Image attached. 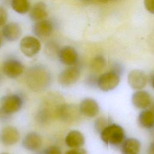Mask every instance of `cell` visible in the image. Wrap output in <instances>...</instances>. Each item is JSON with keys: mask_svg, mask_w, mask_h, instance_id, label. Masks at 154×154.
Listing matches in <instances>:
<instances>
[{"mask_svg": "<svg viewBox=\"0 0 154 154\" xmlns=\"http://www.w3.org/2000/svg\"><path fill=\"white\" fill-rule=\"evenodd\" d=\"M51 77L47 69L35 66L28 69L26 73V83L28 87L34 91L45 90L50 84Z\"/></svg>", "mask_w": 154, "mask_h": 154, "instance_id": "6da1fadb", "label": "cell"}, {"mask_svg": "<svg viewBox=\"0 0 154 154\" xmlns=\"http://www.w3.org/2000/svg\"><path fill=\"white\" fill-rule=\"evenodd\" d=\"M125 131L122 126L112 123L108 125L100 132V138L106 144L119 145L125 140Z\"/></svg>", "mask_w": 154, "mask_h": 154, "instance_id": "7a4b0ae2", "label": "cell"}, {"mask_svg": "<svg viewBox=\"0 0 154 154\" xmlns=\"http://www.w3.org/2000/svg\"><path fill=\"white\" fill-rule=\"evenodd\" d=\"M120 81V76L116 71H110L102 74L97 79L98 87L103 91L114 90L119 85Z\"/></svg>", "mask_w": 154, "mask_h": 154, "instance_id": "3957f363", "label": "cell"}, {"mask_svg": "<svg viewBox=\"0 0 154 154\" xmlns=\"http://www.w3.org/2000/svg\"><path fill=\"white\" fill-rule=\"evenodd\" d=\"M22 100L17 94L4 96L1 100V111L5 114H11L17 112L22 106Z\"/></svg>", "mask_w": 154, "mask_h": 154, "instance_id": "277c9868", "label": "cell"}, {"mask_svg": "<svg viewBox=\"0 0 154 154\" xmlns=\"http://www.w3.org/2000/svg\"><path fill=\"white\" fill-rule=\"evenodd\" d=\"M22 52L28 57H32L38 54L41 49L40 41L33 36H26L20 42Z\"/></svg>", "mask_w": 154, "mask_h": 154, "instance_id": "5b68a950", "label": "cell"}, {"mask_svg": "<svg viewBox=\"0 0 154 154\" xmlns=\"http://www.w3.org/2000/svg\"><path fill=\"white\" fill-rule=\"evenodd\" d=\"M128 82L132 89L142 90L146 87L147 82L146 74L141 70L133 69L128 73Z\"/></svg>", "mask_w": 154, "mask_h": 154, "instance_id": "8992f818", "label": "cell"}, {"mask_svg": "<svg viewBox=\"0 0 154 154\" xmlns=\"http://www.w3.org/2000/svg\"><path fill=\"white\" fill-rule=\"evenodd\" d=\"M80 70L76 66L69 67L63 70L58 77L59 83L64 87L74 84L79 78Z\"/></svg>", "mask_w": 154, "mask_h": 154, "instance_id": "52a82bcc", "label": "cell"}, {"mask_svg": "<svg viewBox=\"0 0 154 154\" xmlns=\"http://www.w3.org/2000/svg\"><path fill=\"white\" fill-rule=\"evenodd\" d=\"M2 71L4 74L8 78H15L20 76L23 71L22 64L17 60L10 58L3 64Z\"/></svg>", "mask_w": 154, "mask_h": 154, "instance_id": "ba28073f", "label": "cell"}, {"mask_svg": "<svg viewBox=\"0 0 154 154\" xmlns=\"http://www.w3.org/2000/svg\"><path fill=\"white\" fill-rule=\"evenodd\" d=\"M132 103L133 105L140 109H146L152 104V99L150 94L143 90H137L132 96Z\"/></svg>", "mask_w": 154, "mask_h": 154, "instance_id": "9c48e42d", "label": "cell"}, {"mask_svg": "<svg viewBox=\"0 0 154 154\" xmlns=\"http://www.w3.org/2000/svg\"><path fill=\"white\" fill-rule=\"evenodd\" d=\"M77 108L74 105L63 103L59 109L58 117L66 122H73L78 119L81 114L79 109Z\"/></svg>", "mask_w": 154, "mask_h": 154, "instance_id": "30bf717a", "label": "cell"}, {"mask_svg": "<svg viewBox=\"0 0 154 154\" xmlns=\"http://www.w3.org/2000/svg\"><path fill=\"white\" fill-rule=\"evenodd\" d=\"M79 109L81 114L88 117H94L99 112V106L97 102L91 98H86L82 100L79 105Z\"/></svg>", "mask_w": 154, "mask_h": 154, "instance_id": "8fae6325", "label": "cell"}, {"mask_svg": "<svg viewBox=\"0 0 154 154\" xmlns=\"http://www.w3.org/2000/svg\"><path fill=\"white\" fill-rule=\"evenodd\" d=\"M58 57L60 61L67 66H73L78 61V55L76 51L72 47L66 46L63 47L58 51Z\"/></svg>", "mask_w": 154, "mask_h": 154, "instance_id": "7c38bea8", "label": "cell"}, {"mask_svg": "<svg viewBox=\"0 0 154 154\" xmlns=\"http://www.w3.org/2000/svg\"><path fill=\"white\" fill-rule=\"evenodd\" d=\"M53 31L52 23L48 20H43L35 22L32 28L35 35L40 38L48 37Z\"/></svg>", "mask_w": 154, "mask_h": 154, "instance_id": "4fadbf2b", "label": "cell"}, {"mask_svg": "<svg viewBox=\"0 0 154 154\" xmlns=\"http://www.w3.org/2000/svg\"><path fill=\"white\" fill-rule=\"evenodd\" d=\"M22 34L20 26L16 23L11 22L5 24L2 30V35L4 38L9 42L17 40Z\"/></svg>", "mask_w": 154, "mask_h": 154, "instance_id": "5bb4252c", "label": "cell"}, {"mask_svg": "<svg viewBox=\"0 0 154 154\" xmlns=\"http://www.w3.org/2000/svg\"><path fill=\"white\" fill-rule=\"evenodd\" d=\"M19 132L14 127L7 126L1 131V140L5 145H13L19 141Z\"/></svg>", "mask_w": 154, "mask_h": 154, "instance_id": "9a60e30c", "label": "cell"}, {"mask_svg": "<svg viewBox=\"0 0 154 154\" xmlns=\"http://www.w3.org/2000/svg\"><path fill=\"white\" fill-rule=\"evenodd\" d=\"M42 144V140L40 136L34 132L28 133L22 141L23 147L31 151L37 150L41 147Z\"/></svg>", "mask_w": 154, "mask_h": 154, "instance_id": "2e32d148", "label": "cell"}, {"mask_svg": "<svg viewBox=\"0 0 154 154\" xmlns=\"http://www.w3.org/2000/svg\"><path fill=\"white\" fill-rule=\"evenodd\" d=\"M84 142V136L80 131L77 130L70 131L65 138V143L66 145L72 149L79 148L83 146Z\"/></svg>", "mask_w": 154, "mask_h": 154, "instance_id": "e0dca14e", "label": "cell"}, {"mask_svg": "<svg viewBox=\"0 0 154 154\" xmlns=\"http://www.w3.org/2000/svg\"><path fill=\"white\" fill-rule=\"evenodd\" d=\"M141 149L140 141L135 138H129L124 140L122 144V154H139Z\"/></svg>", "mask_w": 154, "mask_h": 154, "instance_id": "ac0fdd59", "label": "cell"}, {"mask_svg": "<svg viewBox=\"0 0 154 154\" xmlns=\"http://www.w3.org/2000/svg\"><path fill=\"white\" fill-rule=\"evenodd\" d=\"M47 16L46 5L43 2H38L35 4L29 13L30 18L35 22L45 20Z\"/></svg>", "mask_w": 154, "mask_h": 154, "instance_id": "d6986e66", "label": "cell"}, {"mask_svg": "<svg viewBox=\"0 0 154 154\" xmlns=\"http://www.w3.org/2000/svg\"><path fill=\"white\" fill-rule=\"evenodd\" d=\"M138 122L143 128H152L154 126V112L150 109H143L138 115Z\"/></svg>", "mask_w": 154, "mask_h": 154, "instance_id": "ffe728a7", "label": "cell"}, {"mask_svg": "<svg viewBox=\"0 0 154 154\" xmlns=\"http://www.w3.org/2000/svg\"><path fill=\"white\" fill-rule=\"evenodd\" d=\"M11 5L12 8L19 14L27 13L30 7L29 0H11Z\"/></svg>", "mask_w": 154, "mask_h": 154, "instance_id": "44dd1931", "label": "cell"}, {"mask_svg": "<svg viewBox=\"0 0 154 154\" xmlns=\"http://www.w3.org/2000/svg\"><path fill=\"white\" fill-rule=\"evenodd\" d=\"M106 61L104 57L102 55H97L91 61L90 67L93 72L99 73L104 69Z\"/></svg>", "mask_w": 154, "mask_h": 154, "instance_id": "7402d4cb", "label": "cell"}, {"mask_svg": "<svg viewBox=\"0 0 154 154\" xmlns=\"http://www.w3.org/2000/svg\"><path fill=\"white\" fill-rule=\"evenodd\" d=\"M106 119H105L104 117H100L99 119H98L96 121V123H95V126L96 129L99 131V132H101L106 126H107L108 125H106Z\"/></svg>", "mask_w": 154, "mask_h": 154, "instance_id": "603a6c76", "label": "cell"}, {"mask_svg": "<svg viewBox=\"0 0 154 154\" xmlns=\"http://www.w3.org/2000/svg\"><path fill=\"white\" fill-rule=\"evenodd\" d=\"M7 20V13L5 8L3 7L0 8V25L4 26Z\"/></svg>", "mask_w": 154, "mask_h": 154, "instance_id": "cb8c5ba5", "label": "cell"}, {"mask_svg": "<svg viewBox=\"0 0 154 154\" xmlns=\"http://www.w3.org/2000/svg\"><path fill=\"white\" fill-rule=\"evenodd\" d=\"M44 154H62V153L58 146H51L44 151Z\"/></svg>", "mask_w": 154, "mask_h": 154, "instance_id": "d4e9b609", "label": "cell"}, {"mask_svg": "<svg viewBox=\"0 0 154 154\" xmlns=\"http://www.w3.org/2000/svg\"><path fill=\"white\" fill-rule=\"evenodd\" d=\"M144 5L147 11L154 14V0H144Z\"/></svg>", "mask_w": 154, "mask_h": 154, "instance_id": "484cf974", "label": "cell"}, {"mask_svg": "<svg viewBox=\"0 0 154 154\" xmlns=\"http://www.w3.org/2000/svg\"><path fill=\"white\" fill-rule=\"evenodd\" d=\"M65 154H87L86 150L82 148H73L67 151Z\"/></svg>", "mask_w": 154, "mask_h": 154, "instance_id": "4316f807", "label": "cell"}, {"mask_svg": "<svg viewBox=\"0 0 154 154\" xmlns=\"http://www.w3.org/2000/svg\"><path fill=\"white\" fill-rule=\"evenodd\" d=\"M148 154H154V141L151 143L149 146Z\"/></svg>", "mask_w": 154, "mask_h": 154, "instance_id": "83f0119b", "label": "cell"}, {"mask_svg": "<svg viewBox=\"0 0 154 154\" xmlns=\"http://www.w3.org/2000/svg\"><path fill=\"white\" fill-rule=\"evenodd\" d=\"M84 1H100V2H105L107 0H82Z\"/></svg>", "mask_w": 154, "mask_h": 154, "instance_id": "f1b7e54d", "label": "cell"}, {"mask_svg": "<svg viewBox=\"0 0 154 154\" xmlns=\"http://www.w3.org/2000/svg\"><path fill=\"white\" fill-rule=\"evenodd\" d=\"M150 106V108H151V109H150V110L151 111H152L153 112H154V103L153 104H151V105Z\"/></svg>", "mask_w": 154, "mask_h": 154, "instance_id": "f546056e", "label": "cell"}, {"mask_svg": "<svg viewBox=\"0 0 154 154\" xmlns=\"http://www.w3.org/2000/svg\"><path fill=\"white\" fill-rule=\"evenodd\" d=\"M152 87L154 88V76L152 79Z\"/></svg>", "mask_w": 154, "mask_h": 154, "instance_id": "4dcf8cb0", "label": "cell"}, {"mask_svg": "<svg viewBox=\"0 0 154 154\" xmlns=\"http://www.w3.org/2000/svg\"><path fill=\"white\" fill-rule=\"evenodd\" d=\"M1 154H9V153H2Z\"/></svg>", "mask_w": 154, "mask_h": 154, "instance_id": "1f68e13d", "label": "cell"}]
</instances>
